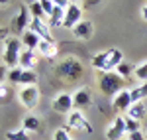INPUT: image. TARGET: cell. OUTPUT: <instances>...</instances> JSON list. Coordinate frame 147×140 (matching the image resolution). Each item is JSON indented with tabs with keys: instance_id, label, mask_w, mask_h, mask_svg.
Returning <instances> with one entry per match:
<instances>
[{
	"instance_id": "6",
	"label": "cell",
	"mask_w": 147,
	"mask_h": 140,
	"mask_svg": "<svg viewBox=\"0 0 147 140\" xmlns=\"http://www.w3.org/2000/svg\"><path fill=\"white\" fill-rule=\"evenodd\" d=\"M51 107H53V111H55V113L69 115V113L75 109V105H73V95H69V93H59L55 99H53Z\"/></svg>"
},
{
	"instance_id": "44",
	"label": "cell",
	"mask_w": 147,
	"mask_h": 140,
	"mask_svg": "<svg viewBox=\"0 0 147 140\" xmlns=\"http://www.w3.org/2000/svg\"><path fill=\"white\" fill-rule=\"evenodd\" d=\"M71 140H73V138H71Z\"/></svg>"
},
{
	"instance_id": "10",
	"label": "cell",
	"mask_w": 147,
	"mask_h": 140,
	"mask_svg": "<svg viewBox=\"0 0 147 140\" xmlns=\"http://www.w3.org/2000/svg\"><path fill=\"white\" fill-rule=\"evenodd\" d=\"M125 136V117H116L112 126L106 130V138L108 140H122Z\"/></svg>"
},
{
	"instance_id": "36",
	"label": "cell",
	"mask_w": 147,
	"mask_h": 140,
	"mask_svg": "<svg viewBox=\"0 0 147 140\" xmlns=\"http://www.w3.org/2000/svg\"><path fill=\"white\" fill-rule=\"evenodd\" d=\"M98 2H100V0H84L86 6H94V4H98Z\"/></svg>"
},
{
	"instance_id": "5",
	"label": "cell",
	"mask_w": 147,
	"mask_h": 140,
	"mask_svg": "<svg viewBox=\"0 0 147 140\" xmlns=\"http://www.w3.org/2000/svg\"><path fill=\"white\" fill-rule=\"evenodd\" d=\"M67 122H69V128H73V130H84V132H88V134L94 130L92 124L86 120V117H84L80 111H77V109L71 111L67 115Z\"/></svg>"
},
{
	"instance_id": "21",
	"label": "cell",
	"mask_w": 147,
	"mask_h": 140,
	"mask_svg": "<svg viewBox=\"0 0 147 140\" xmlns=\"http://www.w3.org/2000/svg\"><path fill=\"white\" fill-rule=\"evenodd\" d=\"M129 91H131V101L134 103H141L147 97V83H141V85H137V87L129 89Z\"/></svg>"
},
{
	"instance_id": "13",
	"label": "cell",
	"mask_w": 147,
	"mask_h": 140,
	"mask_svg": "<svg viewBox=\"0 0 147 140\" xmlns=\"http://www.w3.org/2000/svg\"><path fill=\"white\" fill-rule=\"evenodd\" d=\"M71 32H73V36H75L77 40H90L94 28H92L90 20H82V22H79L73 30H71Z\"/></svg>"
},
{
	"instance_id": "37",
	"label": "cell",
	"mask_w": 147,
	"mask_h": 140,
	"mask_svg": "<svg viewBox=\"0 0 147 140\" xmlns=\"http://www.w3.org/2000/svg\"><path fill=\"white\" fill-rule=\"evenodd\" d=\"M8 36V30H4V28H0V40H4Z\"/></svg>"
},
{
	"instance_id": "42",
	"label": "cell",
	"mask_w": 147,
	"mask_h": 140,
	"mask_svg": "<svg viewBox=\"0 0 147 140\" xmlns=\"http://www.w3.org/2000/svg\"><path fill=\"white\" fill-rule=\"evenodd\" d=\"M145 136H147V132H145Z\"/></svg>"
},
{
	"instance_id": "8",
	"label": "cell",
	"mask_w": 147,
	"mask_h": 140,
	"mask_svg": "<svg viewBox=\"0 0 147 140\" xmlns=\"http://www.w3.org/2000/svg\"><path fill=\"white\" fill-rule=\"evenodd\" d=\"M73 105L77 111H82V109H88L92 105V91L88 87H80L75 91L73 95Z\"/></svg>"
},
{
	"instance_id": "29",
	"label": "cell",
	"mask_w": 147,
	"mask_h": 140,
	"mask_svg": "<svg viewBox=\"0 0 147 140\" xmlns=\"http://www.w3.org/2000/svg\"><path fill=\"white\" fill-rule=\"evenodd\" d=\"M134 75H136L141 83H147V61H143L141 65H137L136 71H134Z\"/></svg>"
},
{
	"instance_id": "27",
	"label": "cell",
	"mask_w": 147,
	"mask_h": 140,
	"mask_svg": "<svg viewBox=\"0 0 147 140\" xmlns=\"http://www.w3.org/2000/svg\"><path fill=\"white\" fill-rule=\"evenodd\" d=\"M6 140H30L28 130H10L6 132Z\"/></svg>"
},
{
	"instance_id": "26",
	"label": "cell",
	"mask_w": 147,
	"mask_h": 140,
	"mask_svg": "<svg viewBox=\"0 0 147 140\" xmlns=\"http://www.w3.org/2000/svg\"><path fill=\"white\" fill-rule=\"evenodd\" d=\"M137 130H141L139 120H136V118H131V117L125 115V134H131V132H137Z\"/></svg>"
},
{
	"instance_id": "11",
	"label": "cell",
	"mask_w": 147,
	"mask_h": 140,
	"mask_svg": "<svg viewBox=\"0 0 147 140\" xmlns=\"http://www.w3.org/2000/svg\"><path fill=\"white\" fill-rule=\"evenodd\" d=\"M79 22H82V10H80V6H77V4H71L67 10H65V24H63V28L73 30Z\"/></svg>"
},
{
	"instance_id": "16",
	"label": "cell",
	"mask_w": 147,
	"mask_h": 140,
	"mask_svg": "<svg viewBox=\"0 0 147 140\" xmlns=\"http://www.w3.org/2000/svg\"><path fill=\"white\" fill-rule=\"evenodd\" d=\"M37 51L43 55V57H49L53 59L59 53V46H57V42H45V40H41V44L37 47Z\"/></svg>"
},
{
	"instance_id": "15",
	"label": "cell",
	"mask_w": 147,
	"mask_h": 140,
	"mask_svg": "<svg viewBox=\"0 0 147 140\" xmlns=\"http://www.w3.org/2000/svg\"><path fill=\"white\" fill-rule=\"evenodd\" d=\"M37 63V55L34 49H22L20 53V67L22 69H34Z\"/></svg>"
},
{
	"instance_id": "23",
	"label": "cell",
	"mask_w": 147,
	"mask_h": 140,
	"mask_svg": "<svg viewBox=\"0 0 147 140\" xmlns=\"http://www.w3.org/2000/svg\"><path fill=\"white\" fill-rule=\"evenodd\" d=\"M37 79H39V75H37L34 69H24L20 85H24V87H28V85H37Z\"/></svg>"
},
{
	"instance_id": "33",
	"label": "cell",
	"mask_w": 147,
	"mask_h": 140,
	"mask_svg": "<svg viewBox=\"0 0 147 140\" xmlns=\"http://www.w3.org/2000/svg\"><path fill=\"white\" fill-rule=\"evenodd\" d=\"M127 140H147V136H143V132H141V130H137V132L127 134Z\"/></svg>"
},
{
	"instance_id": "24",
	"label": "cell",
	"mask_w": 147,
	"mask_h": 140,
	"mask_svg": "<svg viewBox=\"0 0 147 140\" xmlns=\"http://www.w3.org/2000/svg\"><path fill=\"white\" fill-rule=\"evenodd\" d=\"M134 71H136V69H134V65H131V63H127V61H122V63L116 67V73H118L122 79H127Z\"/></svg>"
},
{
	"instance_id": "4",
	"label": "cell",
	"mask_w": 147,
	"mask_h": 140,
	"mask_svg": "<svg viewBox=\"0 0 147 140\" xmlns=\"http://www.w3.org/2000/svg\"><path fill=\"white\" fill-rule=\"evenodd\" d=\"M18 99L26 109H34L39 103V89L37 85H28V87H22L20 93H18Z\"/></svg>"
},
{
	"instance_id": "30",
	"label": "cell",
	"mask_w": 147,
	"mask_h": 140,
	"mask_svg": "<svg viewBox=\"0 0 147 140\" xmlns=\"http://www.w3.org/2000/svg\"><path fill=\"white\" fill-rule=\"evenodd\" d=\"M12 99V89L8 85H0V103H8Z\"/></svg>"
},
{
	"instance_id": "7",
	"label": "cell",
	"mask_w": 147,
	"mask_h": 140,
	"mask_svg": "<svg viewBox=\"0 0 147 140\" xmlns=\"http://www.w3.org/2000/svg\"><path fill=\"white\" fill-rule=\"evenodd\" d=\"M30 8H26V6H20V10L16 14V18L12 20V32L14 34H22L26 28H30Z\"/></svg>"
},
{
	"instance_id": "31",
	"label": "cell",
	"mask_w": 147,
	"mask_h": 140,
	"mask_svg": "<svg viewBox=\"0 0 147 140\" xmlns=\"http://www.w3.org/2000/svg\"><path fill=\"white\" fill-rule=\"evenodd\" d=\"M53 140H71L67 128H57L55 132H53Z\"/></svg>"
},
{
	"instance_id": "41",
	"label": "cell",
	"mask_w": 147,
	"mask_h": 140,
	"mask_svg": "<svg viewBox=\"0 0 147 140\" xmlns=\"http://www.w3.org/2000/svg\"><path fill=\"white\" fill-rule=\"evenodd\" d=\"M71 2H73V4H75V2H77V0H71Z\"/></svg>"
},
{
	"instance_id": "28",
	"label": "cell",
	"mask_w": 147,
	"mask_h": 140,
	"mask_svg": "<svg viewBox=\"0 0 147 140\" xmlns=\"http://www.w3.org/2000/svg\"><path fill=\"white\" fill-rule=\"evenodd\" d=\"M30 14H32V18H39V20H43V16H47L43 8H41V4L39 2H34V4H30Z\"/></svg>"
},
{
	"instance_id": "25",
	"label": "cell",
	"mask_w": 147,
	"mask_h": 140,
	"mask_svg": "<svg viewBox=\"0 0 147 140\" xmlns=\"http://www.w3.org/2000/svg\"><path fill=\"white\" fill-rule=\"evenodd\" d=\"M22 73H24L22 67H14V69H8V81H10L12 85H20V81H22Z\"/></svg>"
},
{
	"instance_id": "40",
	"label": "cell",
	"mask_w": 147,
	"mask_h": 140,
	"mask_svg": "<svg viewBox=\"0 0 147 140\" xmlns=\"http://www.w3.org/2000/svg\"><path fill=\"white\" fill-rule=\"evenodd\" d=\"M28 2H30V4H34V2H39V0H28Z\"/></svg>"
},
{
	"instance_id": "9",
	"label": "cell",
	"mask_w": 147,
	"mask_h": 140,
	"mask_svg": "<svg viewBox=\"0 0 147 140\" xmlns=\"http://www.w3.org/2000/svg\"><path fill=\"white\" fill-rule=\"evenodd\" d=\"M112 105L118 113H125V115H127L129 107L134 105V101H131V91H127V89L120 91L116 97H112Z\"/></svg>"
},
{
	"instance_id": "35",
	"label": "cell",
	"mask_w": 147,
	"mask_h": 140,
	"mask_svg": "<svg viewBox=\"0 0 147 140\" xmlns=\"http://www.w3.org/2000/svg\"><path fill=\"white\" fill-rule=\"evenodd\" d=\"M4 79H8V69L0 67V85H4Z\"/></svg>"
},
{
	"instance_id": "2",
	"label": "cell",
	"mask_w": 147,
	"mask_h": 140,
	"mask_svg": "<svg viewBox=\"0 0 147 140\" xmlns=\"http://www.w3.org/2000/svg\"><path fill=\"white\" fill-rule=\"evenodd\" d=\"M125 87V79H122L116 71L112 73H102L100 81H98V89L104 97H116L120 91H124Z\"/></svg>"
},
{
	"instance_id": "17",
	"label": "cell",
	"mask_w": 147,
	"mask_h": 140,
	"mask_svg": "<svg viewBox=\"0 0 147 140\" xmlns=\"http://www.w3.org/2000/svg\"><path fill=\"white\" fill-rule=\"evenodd\" d=\"M22 44L26 46V49H37L39 47V44H41V38L37 34H34L32 30H28V32H24L22 34Z\"/></svg>"
},
{
	"instance_id": "18",
	"label": "cell",
	"mask_w": 147,
	"mask_h": 140,
	"mask_svg": "<svg viewBox=\"0 0 147 140\" xmlns=\"http://www.w3.org/2000/svg\"><path fill=\"white\" fill-rule=\"evenodd\" d=\"M63 24H65V8L55 6L49 14V28H63Z\"/></svg>"
},
{
	"instance_id": "1",
	"label": "cell",
	"mask_w": 147,
	"mask_h": 140,
	"mask_svg": "<svg viewBox=\"0 0 147 140\" xmlns=\"http://www.w3.org/2000/svg\"><path fill=\"white\" fill-rule=\"evenodd\" d=\"M82 73H84L82 63H80L77 57H73V55L61 59V61L55 65V75L59 77V79H65V81H69V83L80 79Z\"/></svg>"
},
{
	"instance_id": "22",
	"label": "cell",
	"mask_w": 147,
	"mask_h": 140,
	"mask_svg": "<svg viewBox=\"0 0 147 140\" xmlns=\"http://www.w3.org/2000/svg\"><path fill=\"white\" fill-rule=\"evenodd\" d=\"M110 57V49H106V51H100V53H96L94 57H92V67L94 69H104V65H106V61Z\"/></svg>"
},
{
	"instance_id": "12",
	"label": "cell",
	"mask_w": 147,
	"mask_h": 140,
	"mask_svg": "<svg viewBox=\"0 0 147 140\" xmlns=\"http://www.w3.org/2000/svg\"><path fill=\"white\" fill-rule=\"evenodd\" d=\"M30 30L37 34L41 40H45V42H55L53 40V36H51V30H49V26H47L43 20H39V18H32V24H30Z\"/></svg>"
},
{
	"instance_id": "14",
	"label": "cell",
	"mask_w": 147,
	"mask_h": 140,
	"mask_svg": "<svg viewBox=\"0 0 147 140\" xmlns=\"http://www.w3.org/2000/svg\"><path fill=\"white\" fill-rule=\"evenodd\" d=\"M122 61H124V53H122L120 49H110V57L106 61L102 73H112V71H116V67H118Z\"/></svg>"
},
{
	"instance_id": "19",
	"label": "cell",
	"mask_w": 147,
	"mask_h": 140,
	"mask_svg": "<svg viewBox=\"0 0 147 140\" xmlns=\"http://www.w3.org/2000/svg\"><path fill=\"white\" fill-rule=\"evenodd\" d=\"M127 117L136 118V120H143V118L147 117V109H145V105H143V101H141V103H134V105L129 107Z\"/></svg>"
},
{
	"instance_id": "3",
	"label": "cell",
	"mask_w": 147,
	"mask_h": 140,
	"mask_svg": "<svg viewBox=\"0 0 147 140\" xmlns=\"http://www.w3.org/2000/svg\"><path fill=\"white\" fill-rule=\"evenodd\" d=\"M20 53H22V49H20V40H18V38H8V40H6V46H4L2 59H4V63H6L10 69L20 67Z\"/></svg>"
},
{
	"instance_id": "38",
	"label": "cell",
	"mask_w": 147,
	"mask_h": 140,
	"mask_svg": "<svg viewBox=\"0 0 147 140\" xmlns=\"http://www.w3.org/2000/svg\"><path fill=\"white\" fill-rule=\"evenodd\" d=\"M141 16H143V20H147V4L141 8Z\"/></svg>"
},
{
	"instance_id": "20",
	"label": "cell",
	"mask_w": 147,
	"mask_h": 140,
	"mask_svg": "<svg viewBox=\"0 0 147 140\" xmlns=\"http://www.w3.org/2000/svg\"><path fill=\"white\" fill-rule=\"evenodd\" d=\"M24 130L28 132H41V122L35 115H28L24 118Z\"/></svg>"
},
{
	"instance_id": "32",
	"label": "cell",
	"mask_w": 147,
	"mask_h": 140,
	"mask_svg": "<svg viewBox=\"0 0 147 140\" xmlns=\"http://www.w3.org/2000/svg\"><path fill=\"white\" fill-rule=\"evenodd\" d=\"M39 4H41V8H43V12H45L47 16L53 12V8H55V4L51 2V0H39Z\"/></svg>"
},
{
	"instance_id": "39",
	"label": "cell",
	"mask_w": 147,
	"mask_h": 140,
	"mask_svg": "<svg viewBox=\"0 0 147 140\" xmlns=\"http://www.w3.org/2000/svg\"><path fill=\"white\" fill-rule=\"evenodd\" d=\"M12 0H0V4H2V6H4V4H10Z\"/></svg>"
},
{
	"instance_id": "43",
	"label": "cell",
	"mask_w": 147,
	"mask_h": 140,
	"mask_svg": "<svg viewBox=\"0 0 147 140\" xmlns=\"http://www.w3.org/2000/svg\"><path fill=\"white\" fill-rule=\"evenodd\" d=\"M125 140H127V138H125Z\"/></svg>"
},
{
	"instance_id": "34",
	"label": "cell",
	"mask_w": 147,
	"mask_h": 140,
	"mask_svg": "<svg viewBox=\"0 0 147 140\" xmlns=\"http://www.w3.org/2000/svg\"><path fill=\"white\" fill-rule=\"evenodd\" d=\"M51 2H53V4H55V6H59V8H65V10H67L69 6H71V4H73V2H71V0H51Z\"/></svg>"
}]
</instances>
